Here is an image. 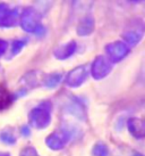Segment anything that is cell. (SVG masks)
I'll list each match as a JSON object with an SVG mask.
<instances>
[{"mask_svg":"<svg viewBox=\"0 0 145 156\" xmlns=\"http://www.w3.org/2000/svg\"><path fill=\"white\" fill-rule=\"evenodd\" d=\"M1 140L6 144H14L15 143V138L13 136H10L8 133H2L1 134Z\"/></svg>","mask_w":145,"mask_h":156,"instance_id":"5","label":"cell"},{"mask_svg":"<svg viewBox=\"0 0 145 156\" xmlns=\"http://www.w3.org/2000/svg\"><path fill=\"white\" fill-rule=\"evenodd\" d=\"M31 121L33 122V124H35L36 126H43L48 122L47 114L43 112V111L35 109L31 114Z\"/></svg>","mask_w":145,"mask_h":156,"instance_id":"2","label":"cell"},{"mask_svg":"<svg viewBox=\"0 0 145 156\" xmlns=\"http://www.w3.org/2000/svg\"><path fill=\"white\" fill-rule=\"evenodd\" d=\"M23 44H24V42H23V41H16V42H14V44H13V54H16V52H17L22 47H23Z\"/></svg>","mask_w":145,"mask_h":156,"instance_id":"6","label":"cell"},{"mask_svg":"<svg viewBox=\"0 0 145 156\" xmlns=\"http://www.w3.org/2000/svg\"><path fill=\"white\" fill-rule=\"evenodd\" d=\"M23 27L27 31H34L35 30V21L34 15L31 13V10H26L23 16V21H22Z\"/></svg>","mask_w":145,"mask_h":156,"instance_id":"3","label":"cell"},{"mask_svg":"<svg viewBox=\"0 0 145 156\" xmlns=\"http://www.w3.org/2000/svg\"><path fill=\"white\" fill-rule=\"evenodd\" d=\"M6 48H7V42L0 39V56L6 51Z\"/></svg>","mask_w":145,"mask_h":156,"instance_id":"7","label":"cell"},{"mask_svg":"<svg viewBox=\"0 0 145 156\" xmlns=\"http://www.w3.org/2000/svg\"><path fill=\"white\" fill-rule=\"evenodd\" d=\"M17 9H10L7 5L0 4V26L10 27L17 23Z\"/></svg>","mask_w":145,"mask_h":156,"instance_id":"1","label":"cell"},{"mask_svg":"<svg viewBox=\"0 0 145 156\" xmlns=\"http://www.w3.org/2000/svg\"><path fill=\"white\" fill-rule=\"evenodd\" d=\"M10 101H12V99H10V95L7 92L6 89L0 87V109L5 108L7 105L10 104Z\"/></svg>","mask_w":145,"mask_h":156,"instance_id":"4","label":"cell"},{"mask_svg":"<svg viewBox=\"0 0 145 156\" xmlns=\"http://www.w3.org/2000/svg\"><path fill=\"white\" fill-rule=\"evenodd\" d=\"M2 156H8V155H2Z\"/></svg>","mask_w":145,"mask_h":156,"instance_id":"8","label":"cell"}]
</instances>
